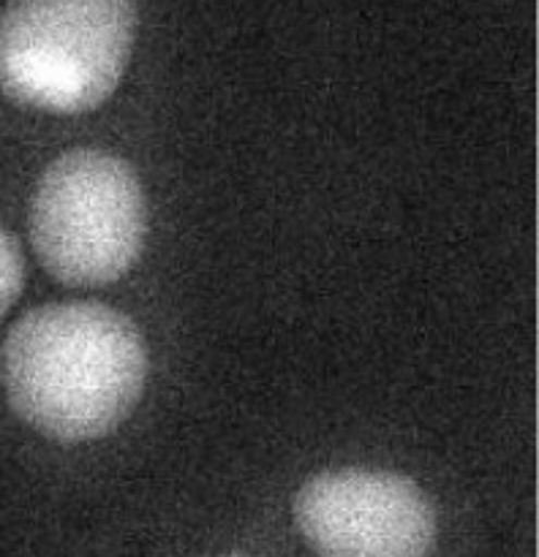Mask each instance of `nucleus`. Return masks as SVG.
<instances>
[{"label":"nucleus","mask_w":539,"mask_h":557,"mask_svg":"<svg viewBox=\"0 0 539 557\" xmlns=\"http://www.w3.org/2000/svg\"><path fill=\"white\" fill-rule=\"evenodd\" d=\"M5 397L47 438L96 441L128 419L145 392L147 351L128 315L98 302L44 305L3 346Z\"/></svg>","instance_id":"nucleus-1"},{"label":"nucleus","mask_w":539,"mask_h":557,"mask_svg":"<svg viewBox=\"0 0 539 557\" xmlns=\"http://www.w3.org/2000/svg\"><path fill=\"white\" fill-rule=\"evenodd\" d=\"M147 205L123 158L71 150L54 158L30 199V239L44 270L69 286H107L139 259Z\"/></svg>","instance_id":"nucleus-3"},{"label":"nucleus","mask_w":539,"mask_h":557,"mask_svg":"<svg viewBox=\"0 0 539 557\" xmlns=\"http://www.w3.org/2000/svg\"><path fill=\"white\" fill-rule=\"evenodd\" d=\"M134 38V0H11L0 11V90L41 112H90L123 79Z\"/></svg>","instance_id":"nucleus-2"},{"label":"nucleus","mask_w":539,"mask_h":557,"mask_svg":"<svg viewBox=\"0 0 539 557\" xmlns=\"http://www.w3.org/2000/svg\"><path fill=\"white\" fill-rule=\"evenodd\" d=\"M294 520L319 557H428L436 542V511L422 490L376 468L308 479Z\"/></svg>","instance_id":"nucleus-4"},{"label":"nucleus","mask_w":539,"mask_h":557,"mask_svg":"<svg viewBox=\"0 0 539 557\" xmlns=\"http://www.w3.org/2000/svg\"><path fill=\"white\" fill-rule=\"evenodd\" d=\"M22 281H25V259H22L20 243L0 226V319L20 297Z\"/></svg>","instance_id":"nucleus-5"}]
</instances>
